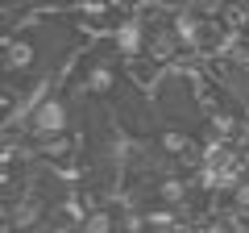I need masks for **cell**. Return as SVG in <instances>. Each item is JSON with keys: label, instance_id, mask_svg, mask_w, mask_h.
I'll return each instance as SVG.
<instances>
[{"label": "cell", "instance_id": "6da1fadb", "mask_svg": "<svg viewBox=\"0 0 249 233\" xmlns=\"http://www.w3.org/2000/svg\"><path fill=\"white\" fill-rule=\"evenodd\" d=\"M21 129H25V137L34 146L46 142V137H54V134H67V100L46 88L37 100H29L25 116H21Z\"/></svg>", "mask_w": 249, "mask_h": 233}, {"label": "cell", "instance_id": "277c9868", "mask_svg": "<svg viewBox=\"0 0 249 233\" xmlns=\"http://www.w3.org/2000/svg\"><path fill=\"white\" fill-rule=\"evenodd\" d=\"M13 221V204H9V200H4V196H0V229H4V225H9Z\"/></svg>", "mask_w": 249, "mask_h": 233}, {"label": "cell", "instance_id": "3957f363", "mask_svg": "<svg viewBox=\"0 0 249 233\" xmlns=\"http://www.w3.org/2000/svg\"><path fill=\"white\" fill-rule=\"evenodd\" d=\"M187 9H191V13H199V17H224L229 0H187Z\"/></svg>", "mask_w": 249, "mask_h": 233}, {"label": "cell", "instance_id": "7a4b0ae2", "mask_svg": "<svg viewBox=\"0 0 249 233\" xmlns=\"http://www.w3.org/2000/svg\"><path fill=\"white\" fill-rule=\"evenodd\" d=\"M37 158L42 162H50V167H71V158H75V134L67 129V134H54V137H46V142H37Z\"/></svg>", "mask_w": 249, "mask_h": 233}]
</instances>
